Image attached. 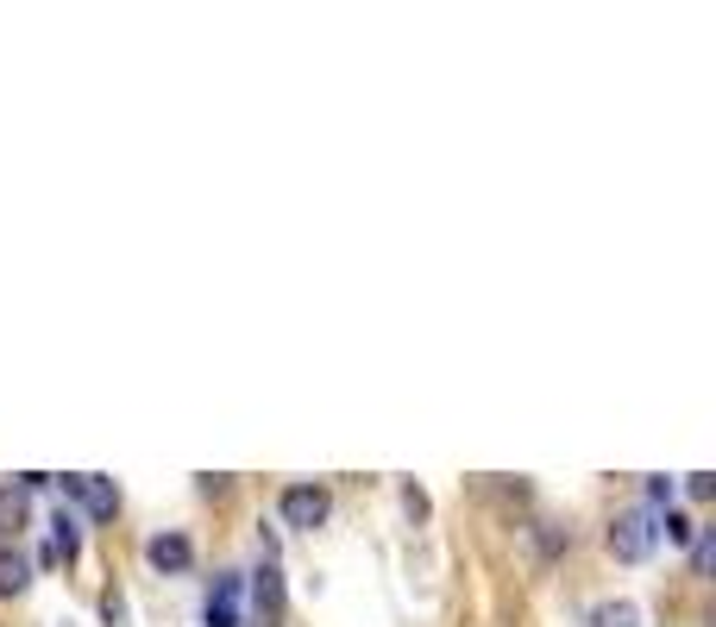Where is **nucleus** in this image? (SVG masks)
Returning a JSON list of instances; mask_svg holds the SVG:
<instances>
[{"mask_svg":"<svg viewBox=\"0 0 716 627\" xmlns=\"http://www.w3.org/2000/svg\"><path fill=\"white\" fill-rule=\"evenodd\" d=\"M654 533H660V527H654V508H622L610 521V552L622 565H641V558L654 552Z\"/></svg>","mask_w":716,"mask_h":627,"instance_id":"f257e3e1","label":"nucleus"},{"mask_svg":"<svg viewBox=\"0 0 716 627\" xmlns=\"http://www.w3.org/2000/svg\"><path fill=\"white\" fill-rule=\"evenodd\" d=\"M277 508H283V521H289V527H302V533H314V527H321V521L333 515V496L321 490V483H289Z\"/></svg>","mask_w":716,"mask_h":627,"instance_id":"f03ea898","label":"nucleus"},{"mask_svg":"<svg viewBox=\"0 0 716 627\" xmlns=\"http://www.w3.org/2000/svg\"><path fill=\"white\" fill-rule=\"evenodd\" d=\"M252 627H283V571L264 558V571L252 577Z\"/></svg>","mask_w":716,"mask_h":627,"instance_id":"7ed1b4c3","label":"nucleus"},{"mask_svg":"<svg viewBox=\"0 0 716 627\" xmlns=\"http://www.w3.org/2000/svg\"><path fill=\"white\" fill-rule=\"evenodd\" d=\"M63 496H76L95 521H114V508H120V496H114V483L95 471H82V477H63Z\"/></svg>","mask_w":716,"mask_h":627,"instance_id":"20e7f679","label":"nucleus"},{"mask_svg":"<svg viewBox=\"0 0 716 627\" xmlns=\"http://www.w3.org/2000/svg\"><path fill=\"white\" fill-rule=\"evenodd\" d=\"M145 558H152L157 571H189V565H195V546H189V533H152V540H145Z\"/></svg>","mask_w":716,"mask_h":627,"instance_id":"39448f33","label":"nucleus"},{"mask_svg":"<svg viewBox=\"0 0 716 627\" xmlns=\"http://www.w3.org/2000/svg\"><path fill=\"white\" fill-rule=\"evenodd\" d=\"M207 627H239V577H214L207 590Z\"/></svg>","mask_w":716,"mask_h":627,"instance_id":"423d86ee","label":"nucleus"},{"mask_svg":"<svg viewBox=\"0 0 716 627\" xmlns=\"http://www.w3.org/2000/svg\"><path fill=\"white\" fill-rule=\"evenodd\" d=\"M32 583V558L20 546H0V596H20Z\"/></svg>","mask_w":716,"mask_h":627,"instance_id":"0eeeda50","label":"nucleus"},{"mask_svg":"<svg viewBox=\"0 0 716 627\" xmlns=\"http://www.w3.org/2000/svg\"><path fill=\"white\" fill-rule=\"evenodd\" d=\"M26 521H32V502H26V490L0 483V540H7V533H20Z\"/></svg>","mask_w":716,"mask_h":627,"instance_id":"6e6552de","label":"nucleus"},{"mask_svg":"<svg viewBox=\"0 0 716 627\" xmlns=\"http://www.w3.org/2000/svg\"><path fill=\"white\" fill-rule=\"evenodd\" d=\"M51 552H57V565H70L82 552V533H76V515H63L57 508V521H51Z\"/></svg>","mask_w":716,"mask_h":627,"instance_id":"1a4fd4ad","label":"nucleus"},{"mask_svg":"<svg viewBox=\"0 0 716 627\" xmlns=\"http://www.w3.org/2000/svg\"><path fill=\"white\" fill-rule=\"evenodd\" d=\"M590 622H597V627H635V602H604Z\"/></svg>","mask_w":716,"mask_h":627,"instance_id":"9d476101","label":"nucleus"},{"mask_svg":"<svg viewBox=\"0 0 716 627\" xmlns=\"http://www.w3.org/2000/svg\"><path fill=\"white\" fill-rule=\"evenodd\" d=\"M660 527H666V540H691V533H697V527H691L679 508H666V521H660Z\"/></svg>","mask_w":716,"mask_h":627,"instance_id":"9b49d317","label":"nucleus"},{"mask_svg":"<svg viewBox=\"0 0 716 627\" xmlns=\"http://www.w3.org/2000/svg\"><path fill=\"white\" fill-rule=\"evenodd\" d=\"M647 502H654V508H672V477H647Z\"/></svg>","mask_w":716,"mask_h":627,"instance_id":"f8f14e48","label":"nucleus"},{"mask_svg":"<svg viewBox=\"0 0 716 627\" xmlns=\"http://www.w3.org/2000/svg\"><path fill=\"white\" fill-rule=\"evenodd\" d=\"M711 490H716L711 471H691V477H685V496H691V502H711Z\"/></svg>","mask_w":716,"mask_h":627,"instance_id":"ddd939ff","label":"nucleus"},{"mask_svg":"<svg viewBox=\"0 0 716 627\" xmlns=\"http://www.w3.org/2000/svg\"><path fill=\"white\" fill-rule=\"evenodd\" d=\"M535 540H540V552H547V558H553V552L565 546V533H560L553 521H540V533H535Z\"/></svg>","mask_w":716,"mask_h":627,"instance_id":"4468645a","label":"nucleus"},{"mask_svg":"<svg viewBox=\"0 0 716 627\" xmlns=\"http://www.w3.org/2000/svg\"><path fill=\"white\" fill-rule=\"evenodd\" d=\"M102 615H107V627H127V602L107 590V602H102Z\"/></svg>","mask_w":716,"mask_h":627,"instance_id":"2eb2a0df","label":"nucleus"}]
</instances>
